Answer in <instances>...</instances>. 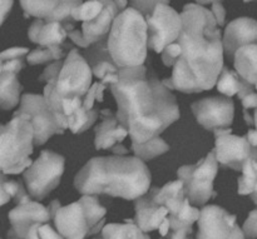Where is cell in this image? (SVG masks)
Segmentation results:
<instances>
[{"instance_id":"obj_27","label":"cell","mask_w":257,"mask_h":239,"mask_svg":"<svg viewBox=\"0 0 257 239\" xmlns=\"http://www.w3.org/2000/svg\"><path fill=\"white\" fill-rule=\"evenodd\" d=\"M102 239H151L143 233L133 219H125L123 223H110L103 227Z\"/></svg>"},{"instance_id":"obj_16","label":"cell","mask_w":257,"mask_h":239,"mask_svg":"<svg viewBox=\"0 0 257 239\" xmlns=\"http://www.w3.org/2000/svg\"><path fill=\"white\" fill-rule=\"evenodd\" d=\"M8 218L12 224L8 232V239H24L32 225L49 223L52 214L48 207L37 200H29L13 208Z\"/></svg>"},{"instance_id":"obj_11","label":"cell","mask_w":257,"mask_h":239,"mask_svg":"<svg viewBox=\"0 0 257 239\" xmlns=\"http://www.w3.org/2000/svg\"><path fill=\"white\" fill-rule=\"evenodd\" d=\"M148 49L162 53L175 43L182 32L181 15L170 7L168 2H160L152 14L146 18Z\"/></svg>"},{"instance_id":"obj_5","label":"cell","mask_w":257,"mask_h":239,"mask_svg":"<svg viewBox=\"0 0 257 239\" xmlns=\"http://www.w3.org/2000/svg\"><path fill=\"white\" fill-rule=\"evenodd\" d=\"M92 70L84 57L73 48L63 59L57 79L45 84L43 98L63 130L67 129V120L62 115L60 103L63 100L83 99L92 87Z\"/></svg>"},{"instance_id":"obj_53","label":"cell","mask_w":257,"mask_h":239,"mask_svg":"<svg viewBox=\"0 0 257 239\" xmlns=\"http://www.w3.org/2000/svg\"><path fill=\"white\" fill-rule=\"evenodd\" d=\"M0 239H2V238H0Z\"/></svg>"},{"instance_id":"obj_40","label":"cell","mask_w":257,"mask_h":239,"mask_svg":"<svg viewBox=\"0 0 257 239\" xmlns=\"http://www.w3.org/2000/svg\"><path fill=\"white\" fill-rule=\"evenodd\" d=\"M210 12L212 13L213 18L216 20L217 27H223L226 22V9L221 2H212L211 3Z\"/></svg>"},{"instance_id":"obj_31","label":"cell","mask_w":257,"mask_h":239,"mask_svg":"<svg viewBox=\"0 0 257 239\" xmlns=\"http://www.w3.org/2000/svg\"><path fill=\"white\" fill-rule=\"evenodd\" d=\"M243 84H245V80L235 70L230 69L228 67H223L215 87L221 94H223V97L232 98L233 95H237L240 93Z\"/></svg>"},{"instance_id":"obj_48","label":"cell","mask_w":257,"mask_h":239,"mask_svg":"<svg viewBox=\"0 0 257 239\" xmlns=\"http://www.w3.org/2000/svg\"><path fill=\"white\" fill-rule=\"evenodd\" d=\"M243 118H245V122L247 123L250 127H252V125H253V118L251 117L250 114H248L247 110H243Z\"/></svg>"},{"instance_id":"obj_35","label":"cell","mask_w":257,"mask_h":239,"mask_svg":"<svg viewBox=\"0 0 257 239\" xmlns=\"http://www.w3.org/2000/svg\"><path fill=\"white\" fill-rule=\"evenodd\" d=\"M24 239H64L55 228H53L49 223L45 224H34L28 230Z\"/></svg>"},{"instance_id":"obj_41","label":"cell","mask_w":257,"mask_h":239,"mask_svg":"<svg viewBox=\"0 0 257 239\" xmlns=\"http://www.w3.org/2000/svg\"><path fill=\"white\" fill-rule=\"evenodd\" d=\"M193 229L191 228H180V229H171L165 239H191Z\"/></svg>"},{"instance_id":"obj_18","label":"cell","mask_w":257,"mask_h":239,"mask_svg":"<svg viewBox=\"0 0 257 239\" xmlns=\"http://www.w3.org/2000/svg\"><path fill=\"white\" fill-rule=\"evenodd\" d=\"M84 59L89 65L92 74L99 79L103 84L110 85L118 82L119 68L114 64L107 48V39H103L95 44L89 45L85 49Z\"/></svg>"},{"instance_id":"obj_29","label":"cell","mask_w":257,"mask_h":239,"mask_svg":"<svg viewBox=\"0 0 257 239\" xmlns=\"http://www.w3.org/2000/svg\"><path fill=\"white\" fill-rule=\"evenodd\" d=\"M98 115H99L98 109L93 108L87 110L82 105L79 109L67 118V129H69L73 134H82L93 127V124L97 122Z\"/></svg>"},{"instance_id":"obj_2","label":"cell","mask_w":257,"mask_h":239,"mask_svg":"<svg viewBox=\"0 0 257 239\" xmlns=\"http://www.w3.org/2000/svg\"><path fill=\"white\" fill-rule=\"evenodd\" d=\"M109 88L118 107L115 117L132 143L160 137L180 119L176 97L147 65L119 69L118 82Z\"/></svg>"},{"instance_id":"obj_19","label":"cell","mask_w":257,"mask_h":239,"mask_svg":"<svg viewBox=\"0 0 257 239\" xmlns=\"http://www.w3.org/2000/svg\"><path fill=\"white\" fill-rule=\"evenodd\" d=\"M156 188L152 187L145 195L135 200V224L143 233L152 232L160 228L163 220L168 217L165 207L155 202Z\"/></svg>"},{"instance_id":"obj_32","label":"cell","mask_w":257,"mask_h":239,"mask_svg":"<svg viewBox=\"0 0 257 239\" xmlns=\"http://www.w3.org/2000/svg\"><path fill=\"white\" fill-rule=\"evenodd\" d=\"M242 175L237 180V193L240 195H251L257 189V162L248 159L242 167Z\"/></svg>"},{"instance_id":"obj_9","label":"cell","mask_w":257,"mask_h":239,"mask_svg":"<svg viewBox=\"0 0 257 239\" xmlns=\"http://www.w3.org/2000/svg\"><path fill=\"white\" fill-rule=\"evenodd\" d=\"M65 159L52 150H43L39 157L23 173L30 197L42 200L59 185L64 173Z\"/></svg>"},{"instance_id":"obj_12","label":"cell","mask_w":257,"mask_h":239,"mask_svg":"<svg viewBox=\"0 0 257 239\" xmlns=\"http://www.w3.org/2000/svg\"><path fill=\"white\" fill-rule=\"evenodd\" d=\"M29 50L25 47H13L0 52V108L10 110L20 102L23 85L18 75L24 68Z\"/></svg>"},{"instance_id":"obj_39","label":"cell","mask_w":257,"mask_h":239,"mask_svg":"<svg viewBox=\"0 0 257 239\" xmlns=\"http://www.w3.org/2000/svg\"><path fill=\"white\" fill-rule=\"evenodd\" d=\"M158 4H160V2H131V8L137 10L146 19V18L152 14V12Z\"/></svg>"},{"instance_id":"obj_51","label":"cell","mask_w":257,"mask_h":239,"mask_svg":"<svg viewBox=\"0 0 257 239\" xmlns=\"http://www.w3.org/2000/svg\"><path fill=\"white\" fill-rule=\"evenodd\" d=\"M94 239H102V238H94Z\"/></svg>"},{"instance_id":"obj_15","label":"cell","mask_w":257,"mask_h":239,"mask_svg":"<svg viewBox=\"0 0 257 239\" xmlns=\"http://www.w3.org/2000/svg\"><path fill=\"white\" fill-rule=\"evenodd\" d=\"M198 124L210 132L228 129L233 123L235 104L227 97H208L191 105Z\"/></svg>"},{"instance_id":"obj_24","label":"cell","mask_w":257,"mask_h":239,"mask_svg":"<svg viewBox=\"0 0 257 239\" xmlns=\"http://www.w3.org/2000/svg\"><path fill=\"white\" fill-rule=\"evenodd\" d=\"M186 198L181 180H173L162 188H156L155 202L167 209L168 215H176L185 205Z\"/></svg>"},{"instance_id":"obj_6","label":"cell","mask_w":257,"mask_h":239,"mask_svg":"<svg viewBox=\"0 0 257 239\" xmlns=\"http://www.w3.org/2000/svg\"><path fill=\"white\" fill-rule=\"evenodd\" d=\"M48 208L55 229L64 239H84L97 234L104 227L107 209L95 195H83L68 205L52 200Z\"/></svg>"},{"instance_id":"obj_30","label":"cell","mask_w":257,"mask_h":239,"mask_svg":"<svg viewBox=\"0 0 257 239\" xmlns=\"http://www.w3.org/2000/svg\"><path fill=\"white\" fill-rule=\"evenodd\" d=\"M131 149L135 153L136 158H138V159L145 163L147 160H152L153 158L160 157V155L167 153L170 150V144L165 142L161 137H157L148 140V142L142 143V144L132 143Z\"/></svg>"},{"instance_id":"obj_8","label":"cell","mask_w":257,"mask_h":239,"mask_svg":"<svg viewBox=\"0 0 257 239\" xmlns=\"http://www.w3.org/2000/svg\"><path fill=\"white\" fill-rule=\"evenodd\" d=\"M217 173L218 163L213 150L196 164L182 165L177 170L178 180L182 182L186 198L193 207H205L211 198L217 195L213 189Z\"/></svg>"},{"instance_id":"obj_22","label":"cell","mask_w":257,"mask_h":239,"mask_svg":"<svg viewBox=\"0 0 257 239\" xmlns=\"http://www.w3.org/2000/svg\"><path fill=\"white\" fill-rule=\"evenodd\" d=\"M102 122L95 127L94 145L97 150H110L115 145L120 144L128 137V132L110 109H103L99 112Z\"/></svg>"},{"instance_id":"obj_25","label":"cell","mask_w":257,"mask_h":239,"mask_svg":"<svg viewBox=\"0 0 257 239\" xmlns=\"http://www.w3.org/2000/svg\"><path fill=\"white\" fill-rule=\"evenodd\" d=\"M233 65L245 82L257 85V44L240 48L233 55Z\"/></svg>"},{"instance_id":"obj_34","label":"cell","mask_w":257,"mask_h":239,"mask_svg":"<svg viewBox=\"0 0 257 239\" xmlns=\"http://www.w3.org/2000/svg\"><path fill=\"white\" fill-rule=\"evenodd\" d=\"M104 8V2H80L72 12L73 22H89L94 19Z\"/></svg>"},{"instance_id":"obj_26","label":"cell","mask_w":257,"mask_h":239,"mask_svg":"<svg viewBox=\"0 0 257 239\" xmlns=\"http://www.w3.org/2000/svg\"><path fill=\"white\" fill-rule=\"evenodd\" d=\"M72 49L73 45L68 44V43H64L63 45H57V47H37L34 50L28 53L25 59L30 65L59 62V60H63V58L67 57Z\"/></svg>"},{"instance_id":"obj_45","label":"cell","mask_w":257,"mask_h":239,"mask_svg":"<svg viewBox=\"0 0 257 239\" xmlns=\"http://www.w3.org/2000/svg\"><path fill=\"white\" fill-rule=\"evenodd\" d=\"M246 138H247V142L250 143L251 147L257 148V130L256 129H248L247 134H246Z\"/></svg>"},{"instance_id":"obj_7","label":"cell","mask_w":257,"mask_h":239,"mask_svg":"<svg viewBox=\"0 0 257 239\" xmlns=\"http://www.w3.org/2000/svg\"><path fill=\"white\" fill-rule=\"evenodd\" d=\"M33 150L34 132L28 120L13 117L9 123L0 125V173H24L33 163Z\"/></svg>"},{"instance_id":"obj_3","label":"cell","mask_w":257,"mask_h":239,"mask_svg":"<svg viewBox=\"0 0 257 239\" xmlns=\"http://www.w3.org/2000/svg\"><path fill=\"white\" fill-rule=\"evenodd\" d=\"M151 178L146 163L136 157H95L77 173L74 187L82 195L136 200L151 189Z\"/></svg>"},{"instance_id":"obj_47","label":"cell","mask_w":257,"mask_h":239,"mask_svg":"<svg viewBox=\"0 0 257 239\" xmlns=\"http://www.w3.org/2000/svg\"><path fill=\"white\" fill-rule=\"evenodd\" d=\"M110 150L114 153V155H125L128 153V148H125L124 145H122V144L115 145V147H113Z\"/></svg>"},{"instance_id":"obj_14","label":"cell","mask_w":257,"mask_h":239,"mask_svg":"<svg viewBox=\"0 0 257 239\" xmlns=\"http://www.w3.org/2000/svg\"><path fill=\"white\" fill-rule=\"evenodd\" d=\"M196 239H246L237 224L236 215L218 205H205L200 209Z\"/></svg>"},{"instance_id":"obj_10","label":"cell","mask_w":257,"mask_h":239,"mask_svg":"<svg viewBox=\"0 0 257 239\" xmlns=\"http://www.w3.org/2000/svg\"><path fill=\"white\" fill-rule=\"evenodd\" d=\"M13 117L23 118L32 124L34 132V147L47 143L53 135L64 134L54 115L48 108L43 95L23 94L20 97L19 108Z\"/></svg>"},{"instance_id":"obj_49","label":"cell","mask_w":257,"mask_h":239,"mask_svg":"<svg viewBox=\"0 0 257 239\" xmlns=\"http://www.w3.org/2000/svg\"><path fill=\"white\" fill-rule=\"evenodd\" d=\"M253 127L257 130V109H255V113H253Z\"/></svg>"},{"instance_id":"obj_37","label":"cell","mask_w":257,"mask_h":239,"mask_svg":"<svg viewBox=\"0 0 257 239\" xmlns=\"http://www.w3.org/2000/svg\"><path fill=\"white\" fill-rule=\"evenodd\" d=\"M241 229L246 239H257V209L250 212Z\"/></svg>"},{"instance_id":"obj_52","label":"cell","mask_w":257,"mask_h":239,"mask_svg":"<svg viewBox=\"0 0 257 239\" xmlns=\"http://www.w3.org/2000/svg\"><path fill=\"white\" fill-rule=\"evenodd\" d=\"M161 239H165V238H161Z\"/></svg>"},{"instance_id":"obj_44","label":"cell","mask_w":257,"mask_h":239,"mask_svg":"<svg viewBox=\"0 0 257 239\" xmlns=\"http://www.w3.org/2000/svg\"><path fill=\"white\" fill-rule=\"evenodd\" d=\"M13 2H0V27L4 23L5 18L9 14L10 10H12Z\"/></svg>"},{"instance_id":"obj_36","label":"cell","mask_w":257,"mask_h":239,"mask_svg":"<svg viewBox=\"0 0 257 239\" xmlns=\"http://www.w3.org/2000/svg\"><path fill=\"white\" fill-rule=\"evenodd\" d=\"M108 85L103 84L102 82H97L92 84L90 89L83 98V108L87 110H90L94 108L95 102H103V92L107 89Z\"/></svg>"},{"instance_id":"obj_13","label":"cell","mask_w":257,"mask_h":239,"mask_svg":"<svg viewBox=\"0 0 257 239\" xmlns=\"http://www.w3.org/2000/svg\"><path fill=\"white\" fill-rule=\"evenodd\" d=\"M215 133V158L218 164L241 172L248 159L257 162V148L251 147L246 135L232 134L231 128L216 130Z\"/></svg>"},{"instance_id":"obj_17","label":"cell","mask_w":257,"mask_h":239,"mask_svg":"<svg viewBox=\"0 0 257 239\" xmlns=\"http://www.w3.org/2000/svg\"><path fill=\"white\" fill-rule=\"evenodd\" d=\"M257 44V20L242 17L232 20L226 27L222 37L223 54L230 60L240 48Z\"/></svg>"},{"instance_id":"obj_21","label":"cell","mask_w":257,"mask_h":239,"mask_svg":"<svg viewBox=\"0 0 257 239\" xmlns=\"http://www.w3.org/2000/svg\"><path fill=\"white\" fill-rule=\"evenodd\" d=\"M73 29H75L74 24L35 19L28 30V38L38 47H57L64 44L68 33Z\"/></svg>"},{"instance_id":"obj_23","label":"cell","mask_w":257,"mask_h":239,"mask_svg":"<svg viewBox=\"0 0 257 239\" xmlns=\"http://www.w3.org/2000/svg\"><path fill=\"white\" fill-rule=\"evenodd\" d=\"M119 13L117 3L112 0L104 2V8L94 19L82 23V34L85 42L92 45L100 40L107 39L113 22Z\"/></svg>"},{"instance_id":"obj_20","label":"cell","mask_w":257,"mask_h":239,"mask_svg":"<svg viewBox=\"0 0 257 239\" xmlns=\"http://www.w3.org/2000/svg\"><path fill=\"white\" fill-rule=\"evenodd\" d=\"M80 2H20L25 17L53 20L62 24H74L72 12Z\"/></svg>"},{"instance_id":"obj_1","label":"cell","mask_w":257,"mask_h":239,"mask_svg":"<svg viewBox=\"0 0 257 239\" xmlns=\"http://www.w3.org/2000/svg\"><path fill=\"white\" fill-rule=\"evenodd\" d=\"M180 15L182 32L173 43L177 60L172 77L163 79L162 84L186 94L211 90L225 67L220 28L210 9L197 3L185 5Z\"/></svg>"},{"instance_id":"obj_50","label":"cell","mask_w":257,"mask_h":239,"mask_svg":"<svg viewBox=\"0 0 257 239\" xmlns=\"http://www.w3.org/2000/svg\"><path fill=\"white\" fill-rule=\"evenodd\" d=\"M251 199H252V202L257 205V189H256V192H253L252 194H251Z\"/></svg>"},{"instance_id":"obj_38","label":"cell","mask_w":257,"mask_h":239,"mask_svg":"<svg viewBox=\"0 0 257 239\" xmlns=\"http://www.w3.org/2000/svg\"><path fill=\"white\" fill-rule=\"evenodd\" d=\"M63 60H59V62H54L50 63L47 68L44 69V72L40 74L39 77V82H44L45 84L52 80H55L58 77V73H59L60 68H62Z\"/></svg>"},{"instance_id":"obj_46","label":"cell","mask_w":257,"mask_h":239,"mask_svg":"<svg viewBox=\"0 0 257 239\" xmlns=\"http://www.w3.org/2000/svg\"><path fill=\"white\" fill-rule=\"evenodd\" d=\"M170 229H171V225H170V220H168V217H167L165 220H163L162 224L160 225V228H158V230H160L161 237L165 238L166 235H167L168 233H170Z\"/></svg>"},{"instance_id":"obj_33","label":"cell","mask_w":257,"mask_h":239,"mask_svg":"<svg viewBox=\"0 0 257 239\" xmlns=\"http://www.w3.org/2000/svg\"><path fill=\"white\" fill-rule=\"evenodd\" d=\"M200 218V209L193 207L188 199L186 200L182 209L176 215H168L171 229H180V228H191L195 222ZM170 229V230H171Z\"/></svg>"},{"instance_id":"obj_28","label":"cell","mask_w":257,"mask_h":239,"mask_svg":"<svg viewBox=\"0 0 257 239\" xmlns=\"http://www.w3.org/2000/svg\"><path fill=\"white\" fill-rule=\"evenodd\" d=\"M10 199L14 200L17 205L32 200L22 183L9 179L7 175L0 173V207L10 202Z\"/></svg>"},{"instance_id":"obj_43","label":"cell","mask_w":257,"mask_h":239,"mask_svg":"<svg viewBox=\"0 0 257 239\" xmlns=\"http://www.w3.org/2000/svg\"><path fill=\"white\" fill-rule=\"evenodd\" d=\"M241 103H242L243 110L247 109H257V92H251L248 93L247 95L240 99Z\"/></svg>"},{"instance_id":"obj_4","label":"cell","mask_w":257,"mask_h":239,"mask_svg":"<svg viewBox=\"0 0 257 239\" xmlns=\"http://www.w3.org/2000/svg\"><path fill=\"white\" fill-rule=\"evenodd\" d=\"M107 48L119 69L145 65L148 53L145 18L133 8H125L113 22Z\"/></svg>"},{"instance_id":"obj_42","label":"cell","mask_w":257,"mask_h":239,"mask_svg":"<svg viewBox=\"0 0 257 239\" xmlns=\"http://www.w3.org/2000/svg\"><path fill=\"white\" fill-rule=\"evenodd\" d=\"M68 38H69V39L72 40L78 48H84V49H87V48L89 47V44H88V43L84 40V38H83L82 30L79 29L70 30V32L68 33Z\"/></svg>"}]
</instances>
